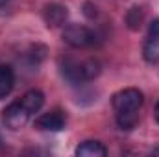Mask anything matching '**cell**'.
Returning <instances> with one entry per match:
<instances>
[{
  "instance_id": "cell-1",
  "label": "cell",
  "mask_w": 159,
  "mask_h": 157,
  "mask_svg": "<svg viewBox=\"0 0 159 157\" xmlns=\"http://www.w3.org/2000/svg\"><path fill=\"white\" fill-rule=\"evenodd\" d=\"M143 105V92L139 89H122L113 96V109L117 113V124L120 129L135 128L139 120V109Z\"/></svg>"
},
{
  "instance_id": "cell-2",
  "label": "cell",
  "mask_w": 159,
  "mask_h": 157,
  "mask_svg": "<svg viewBox=\"0 0 159 157\" xmlns=\"http://www.w3.org/2000/svg\"><path fill=\"white\" fill-rule=\"evenodd\" d=\"M63 41L72 48H87L94 44V34L80 24H69L63 30Z\"/></svg>"
},
{
  "instance_id": "cell-3",
  "label": "cell",
  "mask_w": 159,
  "mask_h": 157,
  "mask_svg": "<svg viewBox=\"0 0 159 157\" xmlns=\"http://www.w3.org/2000/svg\"><path fill=\"white\" fill-rule=\"evenodd\" d=\"M30 113L26 111V107L22 105V102H13L4 109V124L9 129H20L26 126V122L30 120Z\"/></svg>"
},
{
  "instance_id": "cell-4",
  "label": "cell",
  "mask_w": 159,
  "mask_h": 157,
  "mask_svg": "<svg viewBox=\"0 0 159 157\" xmlns=\"http://www.w3.org/2000/svg\"><path fill=\"white\" fill-rule=\"evenodd\" d=\"M143 57L148 63L159 61V19H154L148 28V35L143 46Z\"/></svg>"
},
{
  "instance_id": "cell-5",
  "label": "cell",
  "mask_w": 159,
  "mask_h": 157,
  "mask_svg": "<svg viewBox=\"0 0 159 157\" xmlns=\"http://www.w3.org/2000/svg\"><path fill=\"white\" fill-rule=\"evenodd\" d=\"M65 122L67 118L63 115V111L59 109H52L48 113H43L37 120H35V126L43 129V131H59L65 128Z\"/></svg>"
},
{
  "instance_id": "cell-6",
  "label": "cell",
  "mask_w": 159,
  "mask_h": 157,
  "mask_svg": "<svg viewBox=\"0 0 159 157\" xmlns=\"http://www.w3.org/2000/svg\"><path fill=\"white\" fill-rule=\"evenodd\" d=\"M67 17H69V11L65 6L61 4H48L43 11V19L46 22L48 28H59L67 22Z\"/></svg>"
},
{
  "instance_id": "cell-7",
  "label": "cell",
  "mask_w": 159,
  "mask_h": 157,
  "mask_svg": "<svg viewBox=\"0 0 159 157\" xmlns=\"http://www.w3.org/2000/svg\"><path fill=\"white\" fill-rule=\"evenodd\" d=\"M76 155L78 157H106L107 150L98 141H85L76 148Z\"/></svg>"
},
{
  "instance_id": "cell-8",
  "label": "cell",
  "mask_w": 159,
  "mask_h": 157,
  "mask_svg": "<svg viewBox=\"0 0 159 157\" xmlns=\"http://www.w3.org/2000/svg\"><path fill=\"white\" fill-rule=\"evenodd\" d=\"M20 102H22V105L26 107V111L30 113V115H34V113H37L41 107H43V104H44V94L37 91V89H32V91H28L22 98H20Z\"/></svg>"
},
{
  "instance_id": "cell-9",
  "label": "cell",
  "mask_w": 159,
  "mask_h": 157,
  "mask_svg": "<svg viewBox=\"0 0 159 157\" xmlns=\"http://www.w3.org/2000/svg\"><path fill=\"white\" fill-rule=\"evenodd\" d=\"M78 72H80V81H89V79H94L100 74V63L96 59H85L78 63Z\"/></svg>"
},
{
  "instance_id": "cell-10",
  "label": "cell",
  "mask_w": 159,
  "mask_h": 157,
  "mask_svg": "<svg viewBox=\"0 0 159 157\" xmlns=\"http://www.w3.org/2000/svg\"><path fill=\"white\" fill-rule=\"evenodd\" d=\"M13 85H15V76H13L11 67L2 65V67H0V100L6 98V96L11 92Z\"/></svg>"
},
{
  "instance_id": "cell-11",
  "label": "cell",
  "mask_w": 159,
  "mask_h": 157,
  "mask_svg": "<svg viewBox=\"0 0 159 157\" xmlns=\"http://www.w3.org/2000/svg\"><path fill=\"white\" fill-rule=\"evenodd\" d=\"M126 20H128V26L131 30H139L141 22H143V9L141 7H131L128 17H126Z\"/></svg>"
},
{
  "instance_id": "cell-12",
  "label": "cell",
  "mask_w": 159,
  "mask_h": 157,
  "mask_svg": "<svg viewBox=\"0 0 159 157\" xmlns=\"http://www.w3.org/2000/svg\"><path fill=\"white\" fill-rule=\"evenodd\" d=\"M85 15H87L89 19H93V17L96 15V7H93V4H89V2L85 4Z\"/></svg>"
},
{
  "instance_id": "cell-13",
  "label": "cell",
  "mask_w": 159,
  "mask_h": 157,
  "mask_svg": "<svg viewBox=\"0 0 159 157\" xmlns=\"http://www.w3.org/2000/svg\"><path fill=\"white\" fill-rule=\"evenodd\" d=\"M154 115H156V120L159 122V102H157V105H156V111H154Z\"/></svg>"
},
{
  "instance_id": "cell-14",
  "label": "cell",
  "mask_w": 159,
  "mask_h": 157,
  "mask_svg": "<svg viewBox=\"0 0 159 157\" xmlns=\"http://www.w3.org/2000/svg\"><path fill=\"white\" fill-rule=\"evenodd\" d=\"M7 2H9V0H0V9H2V7H4V6L7 4Z\"/></svg>"
},
{
  "instance_id": "cell-15",
  "label": "cell",
  "mask_w": 159,
  "mask_h": 157,
  "mask_svg": "<svg viewBox=\"0 0 159 157\" xmlns=\"http://www.w3.org/2000/svg\"><path fill=\"white\" fill-rule=\"evenodd\" d=\"M152 154H154V155H159V148H156V150H154Z\"/></svg>"
}]
</instances>
